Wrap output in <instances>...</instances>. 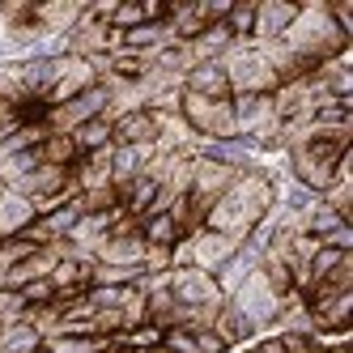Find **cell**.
Returning <instances> with one entry per match:
<instances>
[{
    "label": "cell",
    "mask_w": 353,
    "mask_h": 353,
    "mask_svg": "<svg viewBox=\"0 0 353 353\" xmlns=\"http://www.w3.org/2000/svg\"><path fill=\"white\" fill-rule=\"evenodd\" d=\"M0 332H5V323H0Z\"/></svg>",
    "instance_id": "d6a6232c"
},
{
    "label": "cell",
    "mask_w": 353,
    "mask_h": 353,
    "mask_svg": "<svg viewBox=\"0 0 353 353\" xmlns=\"http://www.w3.org/2000/svg\"><path fill=\"white\" fill-rule=\"evenodd\" d=\"M260 276H264V285L276 294V298H290L298 285H294V272L285 268V260H276V256H264L260 260Z\"/></svg>",
    "instance_id": "484cf974"
},
{
    "label": "cell",
    "mask_w": 353,
    "mask_h": 353,
    "mask_svg": "<svg viewBox=\"0 0 353 353\" xmlns=\"http://www.w3.org/2000/svg\"><path fill=\"white\" fill-rule=\"evenodd\" d=\"M17 294H21V302H26V311L52 307V302H56V290H52V281H47V276H39V281H30V285H21Z\"/></svg>",
    "instance_id": "4316f807"
},
{
    "label": "cell",
    "mask_w": 353,
    "mask_h": 353,
    "mask_svg": "<svg viewBox=\"0 0 353 353\" xmlns=\"http://www.w3.org/2000/svg\"><path fill=\"white\" fill-rule=\"evenodd\" d=\"M188 251H192V268H200V272H217V268L239 251V243L200 225L196 234H188Z\"/></svg>",
    "instance_id": "30bf717a"
},
{
    "label": "cell",
    "mask_w": 353,
    "mask_h": 353,
    "mask_svg": "<svg viewBox=\"0 0 353 353\" xmlns=\"http://www.w3.org/2000/svg\"><path fill=\"white\" fill-rule=\"evenodd\" d=\"M221 68L230 77V94H276V77L256 43H234L221 56Z\"/></svg>",
    "instance_id": "3957f363"
},
{
    "label": "cell",
    "mask_w": 353,
    "mask_h": 353,
    "mask_svg": "<svg viewBox=\"0 0 353 353\" xmlns=\"http://www.w3.org/2000/svg\"><path fill=\"white\" fill-rule=\"evenodd\" d=\"M111 145H145V149H154L158 145V119L145 107L115 115L111 119Z\"/></svg>",
    "instance_id": "7c38bea8"
},
{
    "label": "cell",
    "mask_w": 353,
    "mask_h": 353,
    "mask_svg": "<svg viewBox=\"0 0 353 353\" xmlns=\"http://www.w3.org/2000/svg\"><path fill=\"white\" fill-rule=\"evenodd\" d=\"M272 209H276V183H272V174L260 170V166H251V170H243L239 179L225 188V196L209 209L205 230H217L225 239L243 243Z\"/></svg>",
    "instance_id": "6da1fadb"
},
{
    "label": "cell",
    "mask_w": 353,
    "mask_h": 353,
    "mask_svg": "<svg viewBox=\"0 0 353 353\" xmlns=\"http://www.w3.org/2000/svg\"><path fill=\"white\" fill-rule=\"evenodd\" d=\"M145 256V239L141 234H115L94 251V264H111V268H141Z\"/></svg>",
    "instance_id": "e0dca14e"
},
{
    "label": "cell",
    "mask_w": 353,
    "mask_h": 353,
    "mask_svg": "<svg viewBox=\"0 0 353 353\" xmlns=\"http://www.w3.org/2000/svg\"><path fill=\"white\" fill-rule=\"evenodd\" d=\"M9 192H17V196H26L30 205L39 209V213H47V209H56V205H64L68 196H77V188H72V170H64V166H39L34 174H26L21 183H13Z\"/></svg>",
    "instance_id": "5b68a950"
},
{
    "label": "cell",
    "mask_w": 353,
    "mask_h": 353,
    "mask_svg": "<svg viewBox=\"0 0 353 353\" xmlns=\"http://www.w3.org/2000/svg\"><path fill=\"white\" fill-rule=\"evenodd\" d=\"M90 85H98L94 64H90V60H77V56H68L64 68H60V77H56V85H52V94L43 98V107H47V111H52V107H64V103H72L77 94H85Z\"/></svg>",
    "instance_id": "9c48e42d"
},
{
    "label": "cell",
    "mask_w": 353,
    "mask_h": 353,
    "mask_svg": "<svg viewBox=\"0 0 353 353\" xmlns=\"http://www.w3.org/2000/svg\"><path fill=\"white\" fill-rule=\"evenodd\" d=\"M81 13H85L81 0H47V5H34V21L47 34H68L81 21Z\"/></svg>",
    "instance_id": "d6986e66"
},
{
    "label": "cell",
    "mask_w": 353,
    "mask_h": 353,
    "mask_svg": "<svg viewBox=\"0 0 353 353\" xmlns=\"http://www.w3.org/2000/svg\"><path fill=\"white\" fill-rule=\"evenodd\" d=\"M179 119L188 123V132L196 141H234L239 137L230 103H209V98H196L188 90L179 98Z\"/></svg>",
    "instance_id": "277c9868"
},
{
    "label": "cell",
    "mask_w": 353,
    "mask_h": 353,
    "mask_svg": "<svg viewBox=\"0 0 353 353\" xmlns=\"http://www.w3.org/2000/svg\"><path fill=\"white\" fill-rule=\"evenodd\" d=\"M230 111H234V128L239 137L260 132L264 123H272V94H234L230 98Z\"/></svg>",
    "instance_id": "5bb4252c"
},
{
    "label": "cell",
    "mask_w": 353,
    "mask_h": 353,
    "mask_svg": "<svg viewBox=\"0 0 353 353\" xmlns=\"http://www.w3.org/2000/svg\"><path fill=\"white\" fill-rule=\"evenodd\" d=\"M17 319H26V302H21L17 290H0V323H17Z\"/></svg>",
    "instance_id": "83f0119b"
},
{
    "label": "cell",
    "mask_w": 353,
    "mask_h": 353,
    "mask_svg": "<svg viewBox=\"0 0 353 353\" xmlns=\"http://www.w3.org/2000/svg\"><path fill=\"white\" fill-rule=\"evenodd\" d=\"M183 90L188 94H196V98H209V103H230V77H225V68H221V60H213V64H196L188 77H183Z\"/></svg>",
    "instance_id": "4fadbf2b"
},
{
    "label": "cell",
    "mask_w": 353,
    "mask_h": 353,
    "mask_svg": "<svg viewBox=\"0 0 353 353\" xmlns=\"http://www.w3.org/2000/svg\"><path fill=\"white\" fill-rule=\"evenodd\" d=\"M34 217H39V209L30 205V200L5 188V196H0V234L17 239L21 230H30V225H34Z\"/></svg>",
    "instance_id": "ffe728a7"
},
{
    "label": "cell",
    "mask_w": 353,
    "mask_h": 353,
    "mask_svg": "<svg viewBox=\"0 0 353 353\" xmlns=\"http://www.w3.org/2000/svg\"><path fill=\"white\" fill-rule=\"evenodd\" d=\"M39 349H43V336L26 319H17V323H9L5 332H0V353H39Z\"/></svg>",
    "instance_id": "cb8c5ba5"
},
{
    "label": "cell",
    "mask_w": 353,
    "mask_h": 353,
    "mask_svg": "<svg viewBox=\"0 0 353 353\" xmlns=\"http://www.w3.org/2000/svg\"><path fill=\"white\" fill-rule=\"evenodd\" d=\"M0 247H5V243H0Z\"/></svg>",
    "instance_id": "e575fe53"
},
{
    "label": "cell",
    "mask_w": 353,
    "mask_h": 353,
    "mask_svg": "<svg viewBox=\"0 0 353 353\" xmlns=\"http://www.w3.org/2000/svg\"><path fill=\"white\" fill-rule=\"evenodd\" d=\"M0 243H5V234H0Z\"/></svg>",
    "instance_id": "836d02e7"
},
{
    "label": "cell",
    "mask_w": 353,
    "mask_h": 353,
    "mask_svg": "<svg viewBox=\"0 0 353 353\" xmlns=\"http://www.w3.org/2000/svg\"><path fill=\"white\" fill-rule=\"evenodd\" d=\"M141 239L149 247H174L183 239V230H179V221L170 213H149V217H141Z\"/></svg>",
    "instance_id": "44dd1931"
},
{
    "label": "cell",
    "mask_w": 353,
    "mask_h": 353,
    "mask_svg": "<svg viewBox=\"0 0 353 353\" xmlns=\"http://www.w3.org/2000/svg\"><path fill=\"white\" fill-rule=\"evenodd\" d=\"M260 268V256H256V251H251L247 243H239V251H234V256L230 260H225L217 272H213V281H217V290H221V298H230L243 281H247V276L251 272H256Z\"/></svg>",
    "instance_id": "ac0fdd59"
},
{
    "label": "cell",
    "mask_w": 353,
    "mask_h": 353,
    "mask_svg": "<svg viewBox=\"0 0 353 353\" xmlns=\"http://www.w3.org/2000/svg\"><path fill=\"white\" fill-rule=\"evenodd\" d=\"M221 26L230 30L234 43H251V39H256V0H234Z\"/></svg>",
    "instance_id": "603a6c76"
},
{
    "label": "cell",
    "mask_w": 353,
    "mask_h": 353,
    "mask_svg": "<svg viewBox=\"0 0 353 353\" xmlns=\"http://www.w3.org/2000/svg\"><path fill=\"white\" fill-rule=\"evenodd\" d=\"M154 149L145 145H111V192H123L137 174H145Z\"/></svg>",
    "instance_id": "9a60e30c"
},
{
    "label": "cell",
    "mask_w": 353,
    "mask_h": 353,
    "mask_svg": "<svg viewBox=\"0 0 353 353\" xmlns=\"http://www.w3.org/2000/svg\"><path fill=\"white\" fill-rule=\"evenodd\" d=\"M213 332H217L225 345H230V349H247L251 341L260 336V332H256V323H251V319L234 307L230 298H225L221 307H217V315H213Z\"/></svg>",
    "instance_id": "2e32d148"
},
{
    "label": "cell",
    "mask_w": 353,
    "mask_h": 353,
    "mask_svg": "<svg viewBox=\"0 0 353 353\" xmlns=\"http://www.w3.org/2000/svg\"><path fill=\"white\" fill-rule=\"evenodd\" d=\"M132 353H158V349H132Z\"/></svg>",
    "instance_id": "f546056e"
},
{
    "label": "cell",
    "mask_w": 353,
    "mask_h": 353,
    "mask_svg": "<svg viewBox=\"0 0 353 353\" xmlns=\"http://www.w3.org/2000/svg\"><path fill=\"white\" fill-rule=\"evenodd\" d=\"M68 137H72V145H77V154H81V158H85V154H98V149H107V145H111V119H107V115H98V119L81 123V128H72Z\"/></svg>",
    "instance_id": "7402d4cb"
},
{
    "label": "cell",
    "mask_w": 353,
    "mask_h": 353,
    "mask_svg": "<svg viewBox=\"0 0 353 353\" xmlns=\"http://www.w3.org/2000/svg\"><path fill=\"white\" fill-rule=\"evenodd\" d=\"M298 0H256V39L251 43H276L298 17Z\"/></svg>",
    "instance_id": "8fae6325"
},
{
    "label": "cell",
    "mask_w": 353,
    "mask_h": 353,
    "mask_svg": "<svg viewBox=\"0 0 353 353\" xmlns=\"http://www.w3.org/2000/svg\"><path fill=\"white\" fill-rule=\"evenodd\" d=\"M158 353H174V349H158Z\"/></svg>",
    "instance_id": "4dcf8cb0"
},
{
    "label": "cell",
    "mask_w": 353,
    "mask_h": 353,
    "mask_svg": "<svg viewBox=\"0 0 353 353\" xmlns=\"http://www.w3.org/2000/svg\"><path fill=\"white\" fill-rule=\"evenodd\" d=\"M281 43H285L311 72L323 68L327 60H336V56H349V47H353V43L332 26V17H327V0H319V5H302L298 17H294V26L285 30Z\"/></svg>",
    "instance_id": "7a4b0ae2"
},
{
    "label": "cell",
    "mask_w": 353,
    "mask_h": 353,
    "mask_svg": "<svg viewBox=\"0 0 353 353\" xmlns=\"http://www.w3.org/2000/svg\"><path fill=\"white\" fill-rule=\"evenodd\" d=\"M166 285H170L174 302H179V311H217L225 302L213 272H200V268H170Z\"/></svg>",
    "instance_id": "8992f818"
},
{
    "label": "cell",
    "mask_w": 353,
    "mask_h": 353,
    "mask_svg": "<svg viewBox=\"0 0 353 353\" xmlns=\"http://www.w3.org/2000/svg\"><path fill=\"white\" fill-rule=\"evenodd\" d=\"M77 145H72V137H64V132H47V141H43V162L47 166H64V170H72L77 166Z\"/></svg>",
    "instance_id": "d4e9b609"
},
{
    "label": "cell",
    "mask_w": 353,
    "mask_h": 353,
    "mask_svg": "<svg viewBox=\"0 0 353 353\" xmlns=\"http://www.w3.org/2000/svg\"><path fill=\"white\" fill-rule=\"evenodd\" d=\"M0 196H5V183H0Z\"/></svg>",
    "instance_id": "1f68e13d"
},
{
    "label": "cell",
    "mask_w": 353,
    "mask_h": 353,
    "mask_svg": "<svg viewBox=\"0 0 353 353\" xmlns=\"http://www.w3.org/2000/svg\"><path fill=\"white\" fill-rule=\"evenodd\" d=\"M230 302L234 307L256 323V332H272V323H276V311H281V298H276L268 285H264V276H260V268L247 276V281L230 294Z\"/></svg>",
    "instance_id": "ba28073f"
},
{
    "label": "cell",
    "mask_w": 353,
    "mask_h": 353,
    "mask_svg": "<svg viewBox=\"0 0 353 353\" xmlns=\"http://www.w3.org/2000/svg\"><path fill=\"white\" fill-rule=\"evenodd\" d=\"M251 349L256 353H290V336L285 332H260L251 341Z\"/></svg>",
    "instance_id": "f1b7e54d"
},
{
    "label": "cell",
    "mask_w": 353,
    "mask_h": 353,
    "mask_svg": "<svg viewBox=\"0 0 353 353\" xmlns=\"http://www.w3.org/2000/svg\"><path fill=\"white\" fill-rule=\"evenodd\" d=\"M107 107H111V94H107L103 81H98V85H90L85 94H77L72 103L52 107V111H47V119H43V128L68 137L72 128H81V123H90V119H98V115H107Z\"/></svg>",
    "instance_id": "52a82bcc"
}]
</instances>
